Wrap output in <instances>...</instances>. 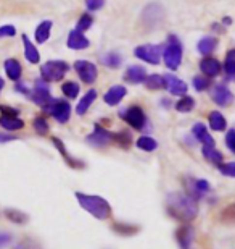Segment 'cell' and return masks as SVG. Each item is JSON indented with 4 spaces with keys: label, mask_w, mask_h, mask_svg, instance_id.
<instances>
[{
    "label": "cell",
    "mask_w": 235,
    "mask_h": 249,
    "mask_svg": "<svg viewBox=\"0 0 235 249\" xmlns=\"http://www.w3.org/2000/svg\"><path fill=\"white\" fill-rule=\"evenodd\" d=\"M166 209L169 215L179 222H192L198 213L197 199L187 193H171L166 199Z\"/></svg>",
    "instance_id": "1"
},
{
    "label": "cell",
    "mask_w": 235,
    "mask_h": 249,
    "mask_svg": "<svg viewBox=\"0 0 235 249\" xmlns=\"http://www.w3.org/2000/svg\"><path fill=\"white\" fill-rule=\"evenodd\" d=\"M76 199L84 211H87L91 215H94L98 220H107L111 215V206L107 199L102 196H92V194L76 193Z\"/></svg>",
    "instance_id": "2"
},
{
    "label": "cell",
    "mask_w": 235,
    "mask_h": 249,
    "mask_svg": "<svg viewBox=\"0 0 235 249\" xmlns=\"http://www.w3.org/2000/svg\"><path fill=\"white\" fill-rule=\"evenodd\" d=\"M182 55H184V49H182L181 41H179L176 36H169L166 49H164V52H163L164 65H166L169 70L176 71L182 63Z\"/></svg>",
    "instance_id": "3"
},
{
    "label": "cell",
    "mask_w": 235,
    "mask_h": 249,
    "mask_svg": "<svg viewBox=\"0 0 235 249\" xmlns=\"http://www.w3.org/2000/svg\"><path fill=\"white\" fill-rule=\"evenodd\" d=\"M68 70H69V65L66 62L50 60L41 67V76H42L44 81H47V83L62 81L64 74L68 73Z\"/></svg>",
    "instance_id": "4"
},
{
    "label": "cell",
    "mask_w": 235,
    "mask_h": 249,
    "mask_svg": "<svg viewBox=\"0 0 235 249\" xmlns=\"http://www.w3.org/2000/svg\"><path fill=\"white\" fill-rule=\"evenodd\" d=\"M47 113H50L58 123H66L71 117V106L68 101H60V99H52L47 106L42 107Z\"/></svg>",
    "instance_id": "5"
},
{
    "label": "cell",
    "mask_w": 235,
    "mask_h": 249,
    "mask_svg": "<svg viewBox=\"0 0 235 249\" xmlns=\"http://www.w3.org/2000/svg\"><path fill=\"white\" fill-rule=\"evenodd\" d=\"M119 117H121L126 123L131 124L134 129H139V131L143 129L145 124H147V117H145V112L139 106L127 107L126 110L119 112Z\"/></svg>",
    "instance_id": "6"
},
{
    "label": "cell",
    "mask_w": 235,
    "mask_h": 249,
    "mask_svg": "<svg viewBox=\"0 0 235 249\" xmlns=\"http://www.w3.org/2000/svg\"><path fill=\"white\" fill-rule=\"evenodd\" d=\"M134 55L150 65H158L161 60V47L157 44H143L134 51Z\"/></svg>",
    "instance_id": "7"
},
{
    "label": "cell",
    "mask_w": 235,
    "mask_h": 249,
    "mask_svg": "<svg viewBox=\"0 0 235 249\" xmlns=\"http://www.w3.org/2000/svg\"><path fill=\"white\" fill-rule=\"evenodd\" d=\"M28 97L31 99L34 104H37V106H47V104L52 101V96H50V89L47 86V81H44V79H37L36 84H34L32 91H29Z\"/></svg>",
    "instance_id": "8"
},
{
    "label": "cell",
    "mask_w": 235,
    "mask_h": 249,
    "mask_svg": "<svg viewBox=\"0 0 235 249\" xmlns=\"http://www.w3.org/2000/svg\"><path fill=\"white\" fill-rule=\"evenodd\" d=\"M142 19L147 26L153 28L163 23L164 19V10L159 3H148L142 12Z\"/></svg>",
    "instance_id": "9"
},
{
    "label": "cell",
    "mask_w": 235,
    "mask_h": 249,
    "mask_svg": "<svg viewBox=\"0 0 235 249\" xmlns=\"http://www.w3.org/2000/svg\"><path fill=\"white\" fill-rule=\"evenodd\" d=\"M113 141V133L105 129L102 124L95 123L94 131L87 136V142L94 147H105Z\"/></svg>",
    "instance_id": "10"
},
{
    "label": "cell",
    "mask_w": 235,
    "mask_h": 249,
    "mask_svg": "<svg viewBox=\"0 0 235 249\" xmlns=\"http://www.w3.org/2000/svg\"><path fill=\"white\" fill-rule=\"evenodd\" d=\"M74 70H76V73L79 74V78H81L82 83L86 84H94L95 79H97V67H95V63L92 62H87V60H78L74 63Z\"/></svg>",
    "instance_id": "11"
},
{
    "label": "cell",
    "mask_w": 235,
    "mask_h": 249,
    "mask_svg": "<svg viewBox=\"0 0 235 249\" xmlns=\"http://www.w3.org/2000/svg\"><path fill=\"white\" fill-rule=\"evenodd\" d=\"M211 97L219 107H227L234 102V94L226 84H214L211 88Z\"/></svg>",
    "instance_id": "12"
},
{
    "label": "cell",
    "mask_w": 235,
    "mask_h": 249,
    "mask_svg": "<svg viewBox=\"0 0 235 249\" xmlns=\"http://www.w3.org/2000/svg\"><path fill=\"white\" fill-rule=\"evenodd\" d=\"M164 88L168 89V92H171L172 96H184V94L187 92L188 86L186 84V81H182V79H179L177 76H174V74L168 73L164 74Z\"/></svg>",
    "instance_id": "13"
},
{
    "label": "cell",
    "mask_w": 235,
    "mask_h": 249,
    "mask_svg": "<svg viewBox=\"0 0 235 249\" xmlns=\"http://www.w3.org/2000/svg\"><path fill=\"white\" fill-rule=\"evenodd\" d=\"M176 238L181 249H193L195 243V230L192 225H182L176 231Z\"/></svg>",
    "instance_id": "14"
},
{
    "label": "cell",
    "mask_w": 235,
    "mask_h": 249,
    "mask_svg": "<svg viewBox=\"0 0 235 249\" xmlns=\"http://www.w3.org/2000/svg\"><path fill=\"white\" fill-rule=\"evenodd\" d=\"M126 94H127L126 86H123V84H114V86H111L107 92H105L103 101H105V104H108V106L114 107L123 101Z\"/></svg>",
    "instance_id": "15"
},
{
    "label": "cell",
    "mask_w": 235,
    "mask_h": 249,
    "mask_svg": "<svg viewBox=\"0 0 235 249\" xmlns=\"http://www.w3.org/2000/svg\"><path fill=\"white\" fill-rule=\"evenodd\" d=\"M68 47L73 49V51H82V49H87L91 46V41L84 36V33L78 31V29H73V31H69L68 34Z\"/></svg>",
    "instance_id": "16"
},
{
    "label": "cell",
    "mask_w": 235,
    "mask_h": 249,
    "mask_svg": "<svg viewBox=\"0 0 235 249\" xmlns=\"http://www.w3.org/2000/svg\"><path fill=\"white\" fill-rule=\"evenodd\" d=\"M221 63H219V60H216V58L213 57H204L202 62H200V70H202V73L204 74V76L208 78H214L218 76L219 73H221Z\"/></svg>",
    "instance_id": "17"
},
{
    "label": "cell",
    "mask_w": 235,
    "mask_h": 249,
    "mask_svg": "<svg viewBox=\"0 0 235 249\" xmlns=\"http://www.w3.org/2000/svg\"><path fill=\"white\" fill-rule=\"evenodd\" d=\"M124 78H126L127 83H132V84H141L145 81V78H147V70L141 65H131L126 73H124Z\"/></svg>",
    "instance_id": "18"
},
{
    "label": "cell",
    "mask_w": 235,
    "mask_h": 249,
    "mask_svg": "<svg viewBox=\"0 0 235 249\" xmlns=\"http://www.w3.org/2000/svg\"><path fill=\"white\" fill-rule=\"evenodd\" d=\"M192 134L197 141H200L203 146H214V139L211 134L208 133V128L203 123H195L192 128Z\"/></svg>",
    "instance_id": "19"
},
{
    "label": "cell",
    "mask_w": 235,
    "mask_h": 249,
    "mask_svg": "<svg viewBox=\"0 0 235 249\" xmlns=\"http://www.w3.org/2000/svg\"><path fill=\"white\" fill-rule=\"evenodd\" d=\"M23 46H24V57L29 63H39L41 60V53H39L37 47L31 42L26 34H23Z\"/></svg>",
    "instance_id": "20"
},
{
    "label": "cell",
    "mask_w": 235,
    "mask_h": 249,
    "mask_svg": "<svg viewBox=\"0 0 235 249\" xmlns=\"http://www.w3.org/2000/svg\"><path fill=\"white\" fill-rule=\"evenodd\" d=\"M209 189H211V186H209V183L206 180H192V185H190L187 194H190L193 199H200L204 194H208Z\"/></svg>",
    "instance_id": "21"
},
{
    "label": "cell",
    "mask_w": 235,
    "mask_h": 249,
    "mask_svg": "<svg viewBox=\"0 0 235 249\" xmlns=\"http://www.w3.org/2000/svg\"><path fill=\"white\" fill-rule=\"evenodd\" d=\"M3 68H5L7 76L12 79V81H18V79L21 78L23 68H21V65H19V62L16 60V58H8V60H5Z\"/></svg>",
    "instance_id": "22"
},
{
    "label": "cell",
    "mask_w": 235,
    "mask_h": 249,
    "mask_svg": "<svg viewBox=\"0 0 235 249\" xmlns=\"http://www.w3.org/2000/svg\"><path fill=\"white\" fill-rule=\"evenodd\" d=\"M95 99H97V91H87L86 94L82 96V99L79 101V104L76 106V113L78 115H84V113H87V110L91 108V106L95 102Z\"/></svg>",
    "instance_id": "23"
},
{
    "label": "cell",
    "mask_w": 235,
    "mask_h": 249,
    "mask_svg": "<svg viewBox=\"0 0 235 249\" xmlns=\"http://www.w3.org/2000/svg\"><path fill=\"white\" fill-rule=\"evenodd\" d=\"M52 26H53V23L50 21V19H44V21L36 28L34 37H36V42H37V44H44V42H47V41H48L50 31H52Z\"/></svg>",
    "instance_id": "24"
},
{
    "label": "cell",
    "mask_w": 235,
    "mask_h": 249,
    "mask_svg": "<svg viewBox=\"0 0 235 249\" xmlns=\"http://www.w3.org/2000/svg\"><path fill=\"white\" fill-rule=\"evenodd\" d=\"M0 126L7 131H18V129L24 128V122L18 117H12V115H2L0 117Z\"/></svg>",
    "instance_id": "25"
},
{
    "label": "cell",
    "mask_w": 235,
    "mask_h": 249,
    "mask_svg": "<svg viewBox=\"0 0 235 249\" xmlns=\"http://www.w3.org/2000/svg\"><path fill=\"white\" fill-rule=\"evenodd\" d=\"M218 39L213 36H206L203 39H200V42L197 44V51L202 53V55H209L211 52L216 51L218 47Z\"/></svg>",
    "instance_id": "26"
},
{
    "label": "cell",
    "mask_w": 235,
    "mask_h": 249,
    "mask_svg": "<svg viewBox=\"0 0 235 249\" xmlns=\"http://www.w3.org/2000/svg\"><path fill=\"white\" fill-rule=\"evenodd\" d=\"M208 120H209V126H211V129H214V131H224V129L227 128L226 118H224L222 113L218 110H213L209 113Z\"/></svg>",
    "instance_id": "27"
},
{
    "label": "cell",
    "mask_w": 235,
    "mask_h": 249,
    "mask_svg": "<svg viewBox=\"0 0 235 249\" xmlns=\"http://www.w3.org/2000/svg\"><path fill=\"white\" fill-rule=\"evenodd\" d=\"M202 154H203V157L206 159L208 162L216 163V165H221L222 160H224V156L214 146H203Z\"/></svg>",
    "instance_id": "28"
},
{
    "label": "cell",
    "mask_w": 235,
    "mask_h": 249,
    "mask_svg": "<svg viewBox=\"0 0 235 249\" xmlns=\"http://www.w3.org/2000/svg\"><path fill=\"white\" fill-rule=\"evenodd\" d=\"M52 141H53V144L57 146V149L60 151V154L64 157V160L68 162V165H71V167H76V168H81V167H84V163L82 162H79V160H76V159H73L69 154L66 152V147H64V144L60 141L58 138H52Z\"/></svg>",
    "instance_id": "29"
},
{
    "label": "cell",
    "mask_w": 235,
    "mask_h": 249,
    "mask_svg": "<svg viewBox=\"0 0 235 249\" xmlns=\"http://www.w3.org/2000/svg\"><path fill=\"white\" fill-rule=\"evenodd\" d=\"M100 60L108 68H119L123 63V57L119 55L118 52H108V53H103V55L100 57Z\"/></svg>",
    "instance_id": "30"
},
{
    "label": "cell",
    "mask_w": 235,
    "mask_h": 249,
    "mask_svg": "<svg viewBox=\"0 0 235 249\" xmlns=\"http://www.w3.org/2000/svg\"><path fill=\"white\" fill-rule=\"evenodd\" d=\"M224 71L229 78L235 79V49L229 51L226 53V60H224Z\"/></svg>",
    "instance_id": "31"
},
{
    "label": "cell",
    "mask_w": 235,
    "mask_h": 249,
    "mask_svg": "<svg viewBox=\"0 0 235 249\" xmlns=\"http://www.w3.org/2000/svg\"><path fill=\"white\" fill-rule=\"evenodd\" d=\"M143 84L148 89H152V91H158V89L164 88V78L159 76V74H148V76L145 78Z\"/></svg>",
    "instance_id": "32"
},
{
    "label": "cell",
    "mask_w": 235,
    "mask_h": 249,
    "mask_svg": "<svg viewBox=\"0 0 235 249\" xmlns=\"http://www.w3.org/2000/svg\"><path fill=\"white\" fill-rule=\"evenodd\" d=\"M193 108H195L193 97L186 96V94H184L182 99H179V102L176 104V110L181 112V113H188V112H192Z\"/></svg>",
    "instance_id": "33"
},
{
    "label": "cell",
    "mask_w": 235,
    "mask_h": 249,
    "mask_svg": "<svg viewBox=\"0 0 235 249\" xmlns=\"http://www.w3.org/2000/svg\"><path fill=\"white\" fill-rule=\"evenodd\" d=\"M136 146H137L139 149H142V151L153 152L155 149L158 147V142L155 141V139H153L152 136H142V138H139V139H137Z\"/></svg>",
    "instance_id": "34"
},
{
    "label": "cell",
    "mask_w": 235,
    "mask_h": 249,
    "mask_svg": "<svg viewBox=\"0 0 235 249\" xmlns=\"http://www.w3.org/2000/svg\"><path fill=\"white\" fill-rule=\"evenodd\" d=\"M62 91L68 99H76L79 96V84L74 81H66V83H63Z\"/></svg>",
    "instance_id": "35"
},
{
    "label": "cell",
    "mask_w": 235,
    "mask_h": 249,
    "mask_svg": "<svg viewBox=\"0 0 235 249\" xmlns=\"http://www.w3.org/2000/svg\"><path fill=\"white\" fill-rule=\"evenodd\" d=\"M113 141H116V142H118L121 147L127 149L129 146H131L132 139H131V134H129V133H126V131H121V133L113 134Z\"/></svg>",
    "instance_id": "36"
},
{
    "label": "cell",
    "mask_w": 235,
    "mask_h": 249,
    "mask_svg": "<svg viewBox=\"0 0 235 249\" xmlns=\"http://www.w3.org/2000/svg\"><path fill=\"white\" fill-rule=\"evenodd\" d=\"M94 24V18L91 17L89 13H84L81 18H79V21H78V26L76 29L78 31H81V33H86L89 28H91Z\"/></svg>",
    "instance_id": "37"
},
{
    "label": "cell",
    "mask_w": 235,
    "mask_h": 249,
    "mask_svg": "<svg viewBox=\"0 0 235 249\" xmlns=\"http://www.w3.org/2000/svg\"><path fill=\"white\" fill-rule=\"evenodd\" d=\"M209 86H211V83H209L208 76H195L193 78V88H195V91L203 92V91H206Z\"/></svg>",
    "instance_id": "38"
},
{
    "label": "cell",
    "mask_w": 235,
    "mask_h": 249,
    "mask_svg": "<svg viewBox=\"0 0 235 249\" xmlns=\"http://www.w3.org/2000/svg\"><path fill=\"white\" fill-rule=\"evenodd\" d=\"M34 129H36V133L37 134H47L48 133V123L47 120L44 117H37V118H34Z\"/></svg>",
    "instance_id": "39"
},
{
    "label": "cell",
    "mask_w": 235,
    "mask_h": 249,
    "mask_svg": "<svg viewBox=\"0 0 235 249\" xmlns=\"http://www.w3.org/2000/svg\"><path fill=\"white\" fill-rule=\"evenodd\" d=\"M5 215H7L10 220L15 222V223H24V222H28V217L24 215L23 212H19V211H12V209H7V211H5Z\"/></svg>",
    "instance_id": "40"
},
{
    "label": "cell",
    "mask_w": 235,
    "mask_h": 249,
    "mask_svg": "<svg viewBox=\"0 0 235 249\" xmlns=\"http://www.w3.org/2000/svg\"><path fill=\"white\" fill-rule=\"evenodd\" d=\"M222 220L224 222H229V223H234L235 222V202H232L231 206H227L222 211Z\"/></svg>",
    "instance_id": "41"
},
{
    "label": "cell",
    "mask_w": 235,
    "mask_h": 249,
    "mask_svg": "<svg viewBox=\"0 0 235 249\" xmlns=\"http://www.w3.org/2000/svg\"><path fill=\"white\" fill-rule=\"evenodd\" d=\"M219 172L222 173V175L226 177H231V178H235V162H229V163H221L219 165Z\"/></svg>",
    "instance_id": "42"
},
{
    "label": "cell",
    "mask_w": 235,
    "mask_h": 249,
    "mask_svg": "<svg viewBox=\"0 0 235 249\" xmlns=\"http://www.w3.org/2000/svg\"><path fill=\"white\" fill-rule=\"evenodd\" d=\"M15 34H16V28L12 26V24L0 26V39H2V37H13Z\"/></svg>",
    "instance_id": "43"
},
{
    "label": "cell",
    "mask_w": 235,
    "mask_h": 249,
    "mask_svg": "<svg viewBox=\"0 0 235 249\" xmlns=\"http://www.w3.org/2000/svg\"><path fill=\"white\" fill-rule=\"evenodd\" d=\"M226 146L229 147V151L235 154V129H229L226 134Z\"/></svg>",
    "instance_id": "44"
},
{
    "label": "cell",
    "mask_w": 235,
    "mask_h": 249,
    "mask_svg": "<svg viewBox=\"0 0 235 249\" xmlns=\"http://www.w3.org/2000/svg\"><path fill=\"white\" fill-rule=\"evenodd\" d=\"M105 0H86V7L91 10V12H97V10L103 8Z\"/></svg>",
    "instance_id": "45"
},
{
    "label": "cell",
    "mask_w": 235,
    "mask_h": 249,
    "mask_svg": "<svg viewBox=\"0 0 235 249\" xmlns=\"http://www.w3.org/2000/svg\"><path fill=\"white\" fill-rule=\"evenodd\" d=\"M0 112H2V115H12V117H18V110L13 107H8V106H0Z\"/></svg>",
    "instance_id": "46"
},
{
    "label": "cell",
    "mask_w": 235,
    "mask_h": 249,
    "mask_svg": "<svg viewBox=\"0 0 235 249\" xmlns=\"http://www.w3.org/2000/svg\"><path fill=\"white\" fill-rule=\"evenodd\" d=\"M12 241V236L7 235V233H0V246H5Z\"/></svg>",
    "instance_id": "47"
},
{
    "label": "cell",
    "mask_w": 235,
    "mask_h": 249,
    "mask_svg": "<svg viewBox=\"0 0 235 249\" xmlns=\"http://www.w3.org/2000/svg\"><path fill=\"white\" fill-rule=\"evenodd\" d=\"M15 89H16L18 92H21V94H26V96L29 94V91H31L29 88H26V84H21V83H18L16 86H15Z\"/></svg>",
    "instance_id": "48"
},
{
    "label": "cell",
    "mask_w": 235,
    "mask_h": 249,
    "mask_svg": "<svg viewBox=\"0 0 235 249\" xmlns=\"http://www.w3.org/2000/svg\"><path fill=\"white\" fill-rule=\"evenodd\" d=\"M16 139L15 136H10V134H0V142H8V141H13Z\"/></svg>",
    "instance_id": "49"
},
{
    "label": "cell",
    "mask_w": 235,
    "mask_h": 249,
    "mask_svg": "<svg viewBox=\"0 0 235 249\" xmlns=\"http://www.w3.org/2000/svg\"><path fill=\"white\" fill-rule=\"evenodd\" d=\"M224 23H226V24H231V23H232V19L227 17V18H224V19H222V24H224Z\"/></svg>",
    "instance_id": "50"
},
{
    "label": "cell",
    "mask_w": 235,
    "mask_h": 249,
    "mask_svg": "<svg viewBox=\"0 0 235 249\" xmlns=\"http://www.w3.org/2000/svg\"><path fill=\"white\" fill-rule=\"evenodd\" d=\"M3 86H5V81H3V79H2V76H0V92H2Z\"/></svg>",
    "instance_id": "51"
}]
</instances>
